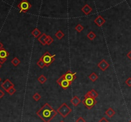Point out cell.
<instances>
[{"mask_svg":"<svg viewBox=\"0 0 131 122\" xmlns=\"http://www.w3.org/2000/svg\"><path fill=\"white\" fill-rule=\"evenodd\" d=\"M36 114L44 122H50L56 116L57 111H56L49 103H45Z\"/></svg>","mask_w":131,"mask_h":122,"instance_id":"cell-1","label":"cell"},{"mask_svg":"<svg viewBox=\"0 0 131 122\" xmlns=\"http://www.w3.org/2000/svg\"><path fill=\"white\" fill-rule=\"evenodd\" d=\"M57 113H59L60 115H61L63 118H66L69 115V114L72 113V109L69 107V105L66 103H63L61 106L58 108L57 109Z\"/></svg>","mask_w":131,"mask_h":122,"instance_id":"cell-2","label":"cell"},{"mask_svg":"<svg viewBox=\"0 0 131 122\" xmlns=\"http://www.w3.org/2000/svg\"><path fill=\"white\" fill-rule=\"evenodd\" d=\"M82 104L86 107L88 109H91L93 107L96 103H97V101L95 100V98L90 97L88 95H85L84 98L82 101Z\"/></svg>","mask_w":131,"mask_h":122,"instance_id":"cell-3","label":"cell"},{"mask_svg":"<svg viewBox=\"0 0 131 122\" xmlns=\"http://www.w3.org/2000/svg\"><path fill=\"white\" fill-rule=\"evenodd\" d=\"M55 56V54L51 55L48 51H47V52H45V53L41 56L40 58H42V60H43L44 63H45V66L48 67L50 64H52L54 61Z\"/></svg>","mask_w":131,"mask_h":122,"instance_id":"cell-4","label":"cell"},{"mask_svg":"<svg viewBox=\"0 0 131 122\" xmlns=\"http://www.w3.org/2000/svg\"><path fill=\"white\" fill-rule=\"evenodd\" d=\"M18 8L20 9V12H24L26 13L27 12L31 7V5L28 0H22L20 3L18 5Z\"/></svg>","mask_w":131,"mask_h":122,"instance_id":"cell-5","label":"cell"},{"mask_svg":"<svg viewBox=\"0 0 131 122\" xmlns=\"http://www.w3.org/2000/svg\"><path fill=\"white\" fill-rule=\"evenodd\" d=\"M56 83H57L63 90H67L71 84V83H70V82H69L67 80L65 79L63 75H62L56 81Z\"/></svg>","mask_w":131,"mask_h":122,"instance_id":"cell-6","label":"cell"},{"mask_svg":"<svg viewBox=\"0 0 131 122\" xmlns=\"http://www.w3.org/2000/svg\"><path fill=\"white\" fill-rule=\"evenodd\" d=\"M63 75L65 79L67 80L69 82H70L71 84L76 79V72L72 73L71 70H68L65 74H64Z\"/></svg>","mask_w":131,"mask_h":122,"instance_id":"cell-7","label":"cell"},{"mask_svg":"<svg viewBox=\"0 0 131 122\" xmlns=\"http://www.w3.org/2000/svg\"><path fill=\"white\" fill-rule=\"evenodd\" d=\"M1 86L2 87V88L3 90H5L7 92L10 88H11L12 87H14V84L11 82V81L10 79H7L1 84Z\"/></svg>","mask_w":131,"mask_h":122,"instance_id":"cell-8","label":"cell"},{"mask_svg":"<svg viewBox=\"0 0 131 122\" xmlns=\"http://www.w3.org/2000/svg\"><path fill=\"white\" fill-rule=\"evenodd\" d=\"M97 66L101 70H102V71L104 72L106 71V70H107V68H109V64L106 61V59H103L100 61L99 63H98Z\"/></svg>","mask_w":131,"mask_h":122,"instance_id":"cell-9","label":"cell"},{"mask_svg":"<svg viewBox=\"0 0 131 122\" xmlns=\"http://www.w3.org/2000/svg\"><path fill=\"white\" fill-rule=\"evenodd\" d=\"M94 22L99 27H101L106 22V20L101 15H98L97 18L94 20Z\"/></svg>","mask_w":131,"mask_h":122,"instance_id":"cell-10","label":"cell"},{"mask_svg":"<svg viewBox=\"0 0 131 122\" xmlns=\"http://www.w3.org/2000/svg\"><path fill=\"white\" fill-rule=\"evenodd\" d=\"M81 11L86 15H88L91 12H92V8L89 5L86 4L81 9Z\"/></svg>","mask_w":131,"mask_h":122,"instance_id":"cell-11","label":"cell"},{"mask_svg":"<svg viewBox=\"0 0 131 122\" xmlns=\"http://www.w3.org/2000/svg\"><path fill=\"white\" fill-rule=\"evenodd\" d=\"M47 35L45 33H43L38 38V41L42 44V46L46 45V38H47Z\"/></svg>","mask_w":131,"mask_h":122,"instance_id":"cell-12","label":"cell"},{"mask_svg":"<svg viewBox=\"0 0 131 122\" xmlns=\"http://www.w3.org/2000/svg\"><path fill=\"white\" fill-rule=\"evenodd\" d=\"M71 102L72 103V105L74 107H77L79 105V104L81 102V100L79 99V98L77 96H74L71 100Z\"/></svg>","mask_w":131,"mask_h":122,"instance_id":"cell-13","label":"cell"},{"mask_svg":"<svg viewBox=\"0 0 131 122\" xmlns=\"http://www.w3.org/2000/svg\"><path fill=\"white\" fill-rule=\"evenodd\" d=\"M9 56V53L5 49L3 48L0 50V58H7Z\"/></svg>","mask_w":131,"mask_h":122,"instance_id":"cell-14","label":"cell"},{"mask_svg":"<svg viewBox=\"0 0 131 122\" xmlns=\"http://www.w3.org/2000/svg\"><path fill=\"white\" fill-rule=\"evenodd\" d=\"M105 114H106V115L108 116V117L112 118L113 116L115 114V111H114L113 109L111 108V107H109V108H108V109L106 110Z\"/></svg>","mask_w":131,"mask_h":122,"instance_id":"cell-15","label":"cell"},{"mask_svg":"<svg viewBox=\"0 0 131 122\" xmlns=\"http://www.w3.org/2000/svg\"><path fill=\"white\" fill-rule=\"evenodd\" d=\"M86 95H88V96H90V97H92V98H96L99 96V93L96 92L95 90H90V91H89V92H88V93H86Z\"/></svg>","mask_w":131,"mask_h":122,"instance_id":"cell-16","label":"cell"},{"mask_svg":"<svg viewBox=\"0 0 131 122\" xmlns=\"http://www.w3.org/2000/svg\"><path fill=\"white\" fill-rule=\"evenodd\" d=\"M31 35L35 38H39L41 35V31L38 28H35L31 31Z\"/></svg>","mask_w":131,"mask_h":122,"instance_id":"cell-17","label":"cell"},{"mask_svg":"<svg viewBox=\"0 0 131 122\" xmlns=\"http://www.w3.org/2000/svg\"><path fill=\"white\" fill-rule=\"evenodd\" d=\"M88 77H89V79H90V81H91L92 82H95L98 79L99 76H98L96 74L95 72H93V73H91L90 75L89 76H88Z\"/></svg>","mask_w":131,"mask_h":122,"instance_id":"cell-18","label":"cell"},{"mask_svg":"<svg viewBox=\"0 0 131 122\" xmlns=\"http://www.w3.org/2000/svg\"><path fill=\"white\" fill-rule=\"evenodd\" d=\"M55 36H56V37L58 39L61 40V39H62L64 37V36H65V34H64L63 32L62 31L58 30L57 31V32H56L55 33Z\"/></svg>","mask_w":131,"mask_h":122,"instance_id":"cell-19","label":"cell"},{"mask_svg":"<svg viewBox=\"0 0 131 122\" xmlns=\"http://www.w3.org/2000/svg\"><path fill=\"white\" fill-rule=\"evenodd\" d=\"M38 81L41 84H43L45 82L47 81V78L44 76V75L42 74L38 77Z\"/></svg>","mask_w":131,"mask_h":122,"instance_id":"cell-20","label":"cell"},{"mask_svg":"<svg viewBox=\"0 0 131 122\" xmlns=\"http://www.w3.org/2000/svg\"><path fill=\"white\" fill-rule=\"evenodd\" d=\"M11 63H12V64L14 66H17L20 63V61L17 57H15V58L12 59V60L11 61Z\"/></svg>","mask_w":131,"mask_h":122,"instance_id":"cell-21","label":"cell"},{"mask_svg":"<svg viewBox=\"0 0 131 122\" xmlns=\"http://www.w3.org/2000/svg\"><path fill=\"white\" fill-rule=\"evenodd\" d=\"M37 65L39 66V67L40 68H44L45 66V63L44 62V61L42 60V59L41 58H40V59H39V60L38 61H37Z\"/></svg>","mask_w":131,"mask_h":122,"instance_id":"cell-22","label":"cell"},{"mask_svg":"<svg viewBox=\"0 0 131 122\" xmlns=\"http://www.w3.org/2000/svg\"><path fill=\"white\" fill-rule=\"evenodd\" d=\"M87 37L90 40H93L95 38L96 35L95 34L93 31H90V32H89L88 33Z\"/></svg>","mask_w":131,"mask_h":122,"instance_id":"cell-23","label":"cell"},{"mask_svg":"<svg viewBox=\"0 0 131 122\" xmlns=\"http://www.w3.org/2000/svg\"><path fill=\"white\" fill-rule=\"evenodd\" d=\"M53 42H54V39L50 35H47V38H46V45L50 46Z\"/></svg>","mask_w":131,"mask_h":122,"instance_id":"cell-24","label":"cell"},{"mask_svg":"<svg viewBox=\"0 0 131 122\" xmlns=\"http://www.w3.org/2000/svg\"><path fill=\"white\" fill-rule=\"evenodd\" d=\"M75 29H76L78 33H80V32H81L82 31H83V29H84V27H83V26L81 25V24H78L77 26H76V27H75Z\"/></svg>","mask_w":131,"mask_h":122,"instance_id":"cell-25","label":"cell"},{"mask_svg":"<svg viewBox=\"0 0 131 122\" xmlns=\"http://www.w3.org/2000/svg\"><path fill=\"white\" fill-rule=\"evenodd\" d=\"M33 98L35 100L36 102H38V101L41 98V96L39 93H35L33 95Z\"/></svg>","mask_w":131,"mask_h":122,"instance_id":"cell-26","label":"cell"},{"mask_svg":"<svg viewBox=\"0 0 131 122\" xmlns=\"http://www.w3.org/2000/svg\"><path fill=\"white\" fill-rule=\"evenodd\" d=\"M8 92V93H9V95H14V93L16 92V90L14 88V87H12V88H10V89L8 90V92Z\"/></svg>","mask_w":131,"mask_h":122,"instance_id":"cell-27","label":"cell"},{"mask_svg":"<svg viewBox=\"0 0 131 122\" xmlns=\"http://www.w3.org/2000/svg\"><path fill=\"white\" fill-rule=\"evenodd\" d=\"M125 84H126L129 87H131V77H129V78L125 81Z\"/></svg>","mask_w":131,"mask_h":122,"instance_id":"cell-28","label":"cell"},{"mask_svg":"<svg viewBox=\"0 0 131 122\" xmlns=\"http://www.w3.org/2000/svg\"><path fill=\"white\" fill-rule=\"evenodd\" d=\"M76 122H86V120L82 117H79L77 120L76 121Z\"/></svg>","mask_w":131,"mask_h":122,"instance_id":"cell-29","label":"cell"},{"mask_svg":"<svg viewBox=\"0 0 131 122\" xmlns=\"http://www.w3.org/2000/svg\"><path fill=\"white\" fill-rule=\"evenodd\" d=\"M7 58H0V63L1 64H3V63H5V62L6 61H7Z\"/></svg>","mask_w":131,"mask_h":122,"instance_id":"cell-30","label":"cell"},{"mask_svg":"<svg viewBox=\"0 0 131 122\" xmlns=\"http://www.w3.org/2000/svg\"><path fill=\"white\" fill-rule=\"evenodd\" d=\"M5 96V92L3 90H0V98H3Z\"/></svg>","mask_w":131,"mask_h":122,"instance_id":"cell-31","label":"cell"},{"mask_svg":"<svg viewBox=\"0 0 131 122\" xmlns=\"http://www.w3.org/2000/svg\"><path fill=\"white\" fill-rule=\"evenodd\" d=\"M99 122H109L107 120V119L105 118H102V119H101V120H100Z\"/></svg>","mask_w":131,"mask_h":122,"instance_id":"cell-32","label":"cell"},{"mask_svg":"<svg viewBox=\"0 0 131 122\" xmlns=\"http://www.w3.org/2000/svg\"><path fill=\"white\" fill-rule=\"evenodd\" d=\"M127 58H129L130 60H131V50L129 51V53H127Z\"/></svg>","mask_w":131,"mask_h":122,"instance_id":"cell-33","label":"cell"},{"mask_svg":"<svg viewBox=\"0 0 131 122\" xmlns=\"http://www.w3.org/2000/svg\"><path fill=\"white\" fill-rule=\"evenodd\" d=\"M3 44L0 42V50L1 49H3Z\"/></svg>","mask_w":131,"mask_h":122,"instance_id":"cell-34","label":"cell"},{"mask_svg":"<svg viewBox=\"0 0 131 122\" xmlns=\"http://www.w3.org/2000/svg\"><path fill=\"white\" fill-rule=\"evenodd\" d=\"M1 66H2V65L1 64V63H0V68H1Z\"/></svg>","mask_w":131,"mask_h":122,"instance_id":"cell-35","label":"cell"},{"mask_svg":"<svg viewBox=\"0 0 131 122\" xmlns=\"http://www.w3.org/2000/svg\"><path fill=\"white\" fill-rule=\"evenodd\" d=\"M60 122H64V121H63V120H61V121H60Z\"/></svg>","mask_w":131,"mask_h":122,"instance_id":"cell-36","label":"cell"},{"mask_svg":"<svg viewBox=\"0 0 131 122\" xmlns=\"http://www.w3.org/2000/svg\"><path fill=\"white\" fill-rule=\"evenodd\" d=\"M1 79L0 78V82H1Z\"/></svg>","mask_w":131,"mask_h":122,"instance_id":"cell-37","label":"cell"},{"mask_svg":"<svg viewBox=\"0 0 131 122\" xmlns=\"http://www.w3.org/2000/svg\"><path fill=\"white\" fill-rule=\"evenodd\" d=\"M131 122V120H130V121H129V122Z\"/></svg>","mask_w":131,"mask_h":122,"instance_id":"cell-38","label":"cell"}]
</instances>
